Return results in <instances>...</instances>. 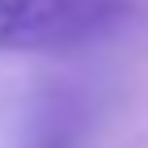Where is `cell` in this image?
Here are the masks:
<instances>
[{"instance_id": "cell-1", "label": "cell", "mask_w": 148, "mask_h": 148, "mask_svg": "<svg viewBox=\"0 0 148 148\" xmlns=\"http://www.w3.org/2000/svg\"><path fill=\"white\" fill-rule=\"evenodd\" d=\"M140 0H0V51L76 55L131 30Z\"/></svg>"}, {"instance_id": "cell-2", "label": "cell", "mask_w": 148, "mask_h": 148, "mask_svg": "<svg viewBox=\"0 0 148 148\" xmlns=\"http://www.w3.org/2000/svg\"><path fill=\"white\" fill-rule=\"evenodd\" d=\"M25 148H85V106L76 93L51 89L30 110Z\"/></svg>"}]
</instances>
